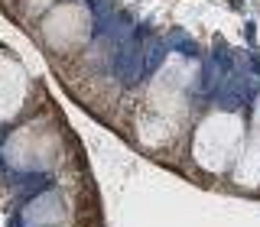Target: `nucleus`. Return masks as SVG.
<instances>
[{
	"instance_id": "f257e3e1",
	"label": "nucleus",
	"mask_w": 260,
	"mask_h": 227,
	"mask_svg": "<svg viewBox=\"0 0 260 227\" xmlns=\"http://www.w3.org/2000/svg\"><path fill=\"white\" fill-rule=\"evenodd\" d=\"M238 117H231V114H215L205 120V127L199 130V149L208 153L205 162L211 169H221L231 149L238 153Z\"/></svg>"
}]
</instances>
